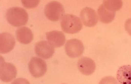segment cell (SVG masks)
Wrapping results in <instances>:
<instances>
[{"label": "cell", "instance_id": "20", "mask_svg": "<svg viewBox=\"0 0 131 84\" xmlns=\"http://www.w3.org/2000/svg\"></svg>", "mask_w": 131, "mask_h": 84}, {"label": "cell", "instance_id": "2", "mask_svg": "<svg viewBox=\"0 0 131 84\" xmlns=\"http://www.w3.org/2000/svg\"><path fill=\"white\" fill-rule=\"evenodd\" d=\"M61 25L64 32L71 34L78 32L82 29L83 26L80 18L71 14L64 16L61 21Z\"/></svg>", "mask_w": 131, "mask_h": 84}, {"label": "cell", "instance_id": "8", "mask_svg": "<svg viewBox=\"0 0 131 84\" xmlns=\"http://www.w3.org/2000/svg\"><path fill=\"white\" fill-rule=\"evenodd\" d=\"M80 16L84 25L87 27H94L98 23L96 12L91 8L87 7L84 8L81 11Z\"/></svg>", "mask_w": 131, "mask_h": 84}, {"label": "cell", "instance_id": "17", "mask_svg": "<svg viewBox=\"0 0 131 84\" xmlns=\"http://www.w3.org/2000/svg\"><path fill=\"white\" fill-rule=\"evenodd\" d=\"M99 84H119V83L116 78L111 76H108L102 78Z\"/></svg>", "mask_w": 131, "mask_h": 84}, {"label": "cell", "instance_id": "13", "mask_svg": "<svg viewBox=\"0 0 131 84\" xmlns=\"http://www.w3.org/2000/svg\"><path fill=\"white\" fill-rule=\"evenodd\" d=\"M117 78L120 84H131V65H123L118 69Z\"/></svg>", "mask_w": 131, "mask_h": 84}, {"label": "cell", "instance_id": "10", "mask_svg": "<svg viewBox=\"0 0 131 84\" xmlns=\"http://www.w3.org/2000/svg\"><path fill=\"white\" fill-rule=\"evenodd\" d=\"M78 67L80 72L85 75H92L96 69V64L93 60L87 57H83L78 60Z\"/></svg>", "mask_w": 131, "mask_h": 84}, {"label": "cell", "instance_id": "12", "mask_svg": "<svg viewBox=\"0 0 131 84\" xmlns=\"http://www.w3.org/2000/svg\"><path fill=\"white\" fill-rule=\"evenodd\" d=\"M16 37L18 41L23 44L30 43L34 38L33 34L31 30L24 27L19 28L17 30Z\"/></svg>", "mask_w": 131, "mask_h": 84}, {"label": "cell", "instance_id": "18", "mask_svg": "<svg viewBox=\"0 0 131 84\" xmlns=\"http://www.w3.org/2000/svg\"><path fill=\"white\" fill-rule=\"evenodd\" d=\"M11 84H30V83L25 78H19L14 80Z\"/></svg>", "mask_w": 131, "mask_h": 84}, {"label": "cell", "instance_id": "16", "mask_svg": "<svg viewBox=\"0 0 131 84\" xmlns=\"http://www.w3.org/2000/svg\"><path fill=\"white\" fill-rule=\"evenodd\" d=\"M21 3L24 7L27 9H33L37 7L39 4V0H22Z\"/></svg>", "mask_w": 131, "mask_h": 84}, {"label": "cell", "instance_id": "15", "mask_svg": "<svg viewBox=\"0 0 131 84\" xmlns=\"http://www.w3.org/2000/svg\"><path fill=\"white\" fill-rule=\"evenodd\" d=\"M103 5L107 9L110 11L115 12L122 8L123 2L120 0L104 1Z\"/></svg>", "mask_w": 131, "mask_h": 84}, {"label": "cell", "instance_id": "19", "mask_svg": "<svg viewBox=\"0 0 131 84\" xmlns=\"http://www.w3.org/2000/svg\"><path fill=\"white\" fill-rule=\"evenodd\" d=\"M125 30L131 36V18L127 20L125 24Z\"/></svg>", "mask_w": 131, "mask_h": 84}, {"label": "cell", "instance_id": "3", "mask_svg": "<svg viewBox=\"0 0 131 84\" xmlns=\"http://www.w3.org/2000/svg\"><path fill=\"white\" fill-rule=\"evenodd\" d=\"M46 17L50 21H57L62 19L65 14V10L62 4L53 1L47 4L45 9Z\"/></svg>", "mask_w": 131, "mask_h": 84}, {"label": "cell", "instance_id": "7", "mask_svg": "<svg viewBox=\"0 0 131 84\" xmlns=\"http://www.w3.org/2000/svg\"><path fill=\"white\" fill-rule=\"evenodd\" d=\"M35 52L37 56L47 59L51 57L54 53V47L49 42L40 41L36 44Z\"/></svg>", "mask_w": 131, "mask_h": 84}, {"label": "cell", "instance_id": "11", "mask_svg": "<svg viewBox=\"0 0 131 84\" xmlns=\"http://www.w3.org/2000/svg\"><path fill=\"white\" fill-rule=\"evenodd\" d=\"M46 37L49 43L54 47H61L66 42V37L61 31H49L46 33Z\"/></svg>", "mask_w": 131, "mask_h": 84}, {"label": "cell", "instance_id": "9", "mask_svg": "<svg viewBox=\"0 0 131 84\" xmlns=\"http://www.w3.org/2000/svg\"><path fill=\"white\" fill-rule=\"evenodd\" d=\"M15 44L14 37L8 32H3L0 35V52L6 54L12 50Z\"/></svg>", "mask_w": 131, "mask_h": 84}, {"label": "cell", "instance_id": "4", "mask_svg": "<svg viewBox=\"0 0 131 84\" xmlns=\"http://www.w3.org/2000/svg\"><path fill=\"white\" fill-rule=\"evenodd\" d=\"M29 70L34 77H42L47 71V64L42 59L34 57L31 59L28 64Z\"/></svg>", "mask_w": 131, "mask_h": 84}, {"label": "cell", "instance_id": "1", "mask_svg": "<svg viewBox=\"0 0 131 84\" xmlns=\"http://www.w3.org/2000/svg\"><path fill=\"white\" fill-rule=\"evenodd\" d=\"M6 19L10 25L19 27L26 25L28 20L26 11L22 8L13 7L7 10Z\"/></svg>", "mask_w": 131, "mask_h": 84}, {"label": "cell", "instance_id": "5", "mask_svg": "<svg viewBox=\"0 0 131 84\" xmlns=\"http://www.w3.org/2000/svg\"><path fill=\"white\" fill-rule=\"evenodd\" d=\"M84 47L81 41L77 39H71L67 42L65 51L67 55L72 58L78 57L84 52Z\"/></svg>", "mask_w": 131, "mask_h": 84}, {"label": "cell", "instance_id": "6", "mask_svg": "<svg viewBox=\"0 0 131 84\" xmlns=\"http://www.w3.org/2000/svg\"><path fill=\"white\" fill-rule=\"evenodd\" d=\"M17 75L16 68L12 64L1 62L0 78L4 82H9L16 78Z\"/></svg>", "mask_w": 131, "mask_h": 84}, {"label": "cell", "instance_id": "14", "mask_svg": "<svg viewBox=\"0 0 131 84\" xmlns=\"http://www.w3.org/2000/svg\"><path fill=\"white\" fill-rule=\"evenodd\" d=\"M98 14L99 20L104 23H109L114 20L115 12L108 10L103 6L101 5L98 9Z\"/></svg>", "mask_w": 131, "mask_h": 84}]
</instances>
